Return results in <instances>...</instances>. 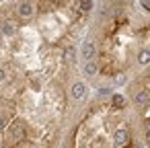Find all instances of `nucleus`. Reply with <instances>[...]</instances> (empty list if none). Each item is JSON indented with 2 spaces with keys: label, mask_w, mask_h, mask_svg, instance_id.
I'll use <instances>...</instances> for the list:
<instances>
[{
  "label": "nucleus",
  "mask_w": 150,
  "mask_h": 148,
  "mask_svg": "<svg viewBox=\"0 0 150 148\" xmlns=\"http://www.w3.org/2000/svg\"><path fill=\"white\" fill-rule=\"evenodd\" d=\"M17 13H19V17H23V19H29V17L33 15V8H31V4H29V2H21Z\"/></svg>",
  "instance_id": "obj_1"
},
{
  "label": "nucleus",
  "mask_w": 150,
  "mask_h": 148,
  "mask_svg": "<svg viewBox=\"0 0 150 148\" xmlns=\"http://www.w3.org/2000/svg\"><path fill=\"white\" fill-rule=\"evenodd\" d=\"M84 93H86L84 82H76V84L72 86V97H74V99H82V97H84Z\"/></svg>",
  "instance_id": "obj_2"
},
{
  "label": "nucleus",
  "mask_w": 150,
  "mask_h": 148,
  "mask_svg": "<svg viewBox=\"0 0 150 148\" xmlns=\"http://www.w3.org/2000/svg\"><path fill=\"white\" fill-rule=\"evenodd\" d=\"M23 136H25L23 125H21V123H13V127H11V138H13V140H21Z\"/></svg>",
  "instance_id": "obj_3"
},
{
  "label": "nucleus",
  "mask_w": 150,
  "mask_h": 148,
  "mask_svg": "<svg viewBox=\"0 0 150 148\" xmlns=\"http://www.w3.org/2000/svg\"><path fill=\"white\" fill-rule=\"evenodd\" d=\"M127 140H129V134H127V130H117V132H115V144H117V146L125 144Z\"/></svg>",
  "instance_id": "obj_4"
},
{
  "label": "nucleus",
  "mask_w": 150,
  "mask_h": 148,
  "mask_svg": "<svg viewBox=\"0 0 150 148\" xmlns=\"http://www.w3.org/2000/svg\"><path fill=\"white\" fill-rule=\"evenodd\" d=\"M82 56H84L86 60H91V58L95 56V45H93L91 41H86V43L82 45Z\"/></svg>",
  "instance_id": "obj_5"
},
{
  "label": "nucleus",
  "mask_w": 150,
  "mask_h": 148,
  "mask_svg": "<svg viewBox=\"0 0 150 148\" xmlns=\"http://www.w3.org/2000/svg\"><path fill=\"white\" fill-rule=\"evenodd\" d=\"M150 101V95H148V91H140L138 95H136V103L138 105H146Z\"/></svg>",
  "instance_id": "obj_6"
},
{
  "label": "nucleus",
  "mask_w": 150,
  "mask_h": 148,
  "mask_svg": "<svg viewBox=\"0 0 150 148\" xmlns=\"http://www.w3.org/2000/svg\"><path fill=\"white\" fill-rule=\"evenodd\" d=\"M111 103H113L115 107H123V103H125V101H123V97H121V95H113V97H111Z\"/></svg>",
  "instance_id": "obj_7"
},
{
  "label": "nucleus",
  "mask_w": 150,
  "mask_h": 148,
  "mask_svg": "<svg viewBox=\"0 0 150 148\" xmlns=\"http://www.w3.org/2000/svg\"><path fill=\"white\" fill-rule=\"evenodd\" d=\"M138 60H140V64H148L150 62V52H140Z\"/></svg>",
  "instance_id": "obj_8"
},
{
  "label": "nucleus",
  "mask_w": 150,
  "mask_h": 148,
  "mask_svg": "<svg viewBox=\"0 0 150 148\" xmlns=\"http://www.w3.org/2000/svg\"><path fill=\"white\" fill-rule=\"evenodd\" d=\"M2 31H4L6 35H11V33H15V23H4V27H2Z\"/></svg>",
  "instance_id": "obj_9"
},
{
  "label": "nucleus",
  "mask_w": 150,
  "mask_h": 148,
  "mask_svg": "<svg viewBox=\"0 0 150 148\" xmlns=\"http://www.w3.org/2000/svg\"><path fill=\"white\" fill-rule=\"evenodd\" d=\"M95 72H97V64L88 62V64H86V74H95Z\"/></svg>",
  "instance_id": "obj_10"
},
{
  "label": "nucleus",
  "mask_w": 150,
  "mask_h": 148,
  "mask_svg": "<svg viewBox=\"0 0 150 148\" xmlns=\"http://www.w3.org/2000/svg\"><path fill=\"white\" fill-rule=\"evenodd\" d=\"M91 6H93L91 0H82V11H91Z\"/></svg>",
  "instance_id": "obj_11"
},
{
  "label": "nucleus",
  "mask_w": 150,
  "mask_h": 148,
  "mask_svg": "<svg viewBox=\"0 0 150 148\" xmlns=\"http://www.w3.org/2000/svg\"><path fill=\"white\" fill-rule=\"evenodd\" d=\"M123 80H125V76H123V74H119V76H115V82H117V84H121Z\"/></svg>",
  "instance_id": "obj_12"
},
{
  "label": "nucleus",
  "mask_w": 150,
  "mask_h": 148,
  "mask_svg": "<svg viewBox=\"0 0 150 148\" xmlns=\"http://www.w3.org/2000/svg\"><path fill=\"white\" fill-rule=\"evenodd\" d=\"M2 130H4V119L0 117V132H2Z\"/></svg>",
  "instance_id": "obj_13"
},
{
  "label": "nucleus",
  "mask_w": 150,
  "mask_h": 148,
  "mask_svg": "<svg viewBox=\"0 0 150 148\" xmlns=\"http://www.w3.org/2000/svg\"><path fill=\"white\" fill-rule=\"evenodd\" d=\"M148 144H150V127H148Z\"/></svg>",
  "instance_id": "obj_14"
},
{
  "label": "nucleus",
  "mask_w": 150,
  "mask_h": 148,
  "mask_svg": "<svg viewBox=\"0 0 150 148\" xmlns=\"http://www.w3.org/2000/svg\"><path fill=\"white\" fill-rule=\"evenodd\" d=\"M2 78H4V74H2V70H0V80H2Z\"/></svg>",
  "instance_id": "obj_15"
},
{
  "label": "nucleus",
  "mask_w": 150,
  "mask_h": 148,
  "mask_svg": "<svg viewBox=\"0 0 150 148\" xmlns=\"http://www.w3.org/2000/svg\"><path fill=\"white\" fill-rule=\"evenodd\" d=\"M47 2H56V0H47Z\"/></svg>",
  "instance_id": "obj_16"
},
{
  "label": "nucleus",
  "mask_w": 150,
  "mask_h": 148,
  "mask_svg": "<svg viewBox=\"0 0 150 148\" xmlns=\"http://www.w3.org/2000/svg\"><path fill=\"white\" fill-rule=\"evenodd\" d=\"M132 148H140V146H132Z\"/></svg>",
  "instance_id": "obj_17"
}]
</instances>
